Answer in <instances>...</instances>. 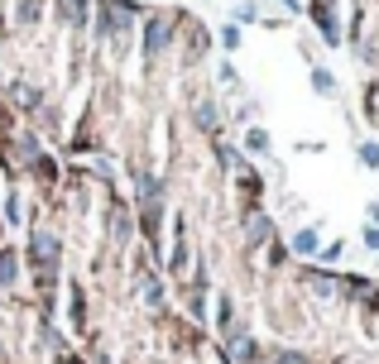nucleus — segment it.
Listing matches in <instances>:
<instances>
[{
	"mask_svg": "<svg viewBox=\"0 0 379 364\" xmlns=\"http://www.w3.org/2000/svg\"><path fill=\"white\" fill-rule=\"evenodd\" d=\"M29 259H34L39 269H53V264H58V240H53V235H34V240H29Z\"/></svg>",
	"mask_w": 379,
	"mask_h": 364,
	"instance_id": "nucleus-1",
	"label": "nucleus"
},
{
	"mask_svg": "<svg viewBox=\"0 0 379 364\" xmlns=\"http://www.w3.org/2000/svg\"><path fill=\"white\" fill-rule=\"evenodd\" d=\"M168 34H173V24H168V19H149V24H144V43H149V53L168 48Z\"/></svg>",
	"mask_w": 379,
	"mask_h": 364,
	"instance_id": "nucleus-2",
	"label": "nucleus"
},
{
	"mask_svg": "<svg viewBox=\"0 0 379 364\" xmlns=\"http://www.w3.org/2000/svg\"><path fill=\"white\" fill-rule=\"evenodd\" d=\"M317 235H322L317 225H302V230L293 235V254H317V250H322V240H317Z\"/></svg>",
	"mask_w": 379,
	"mask_h": 364,
	"instance_id": "nucleus-3",
	"label": "nucleus"
},
{
	"mask_svg": "<svg viewBox=\"0 0 379 364\" xmlns=\"http://www.w3.org/2000/svg\"><path fill=\"white\" fill-rule=\"evenodd\" d=\"M312 91H317V96H336V77H331L327 68H317V72H312Z\"/></svg>",
	"mask_w": 379,
	"mask_h": 364,
	"instance_id": "nucleus-4",
	"label": "nucleus"
},
{
	"mask_svg": "<svg viewBox=\"0 0 379 364\" xmlns=\"http://www.w3.org/2000/svg\"><path fill=\"white\" fill-rule=\"evenodd\" d=\"M274 235V221L269 216H250V240H269Z\"/></svg>",
	"mask_w": 379,
	"mask_h": 364,
	"instance_id": "nucleus-5",
	"label": "nucleus"
},
{
	"mask_svg": "<svg viewBox=\"0 0 379 364\" xmlns=\"http://www.w3.org/2000/svg\"><path fill=\"white\" fill-rule=\"evenodd\" d=\"M245 149H255V154L264 149V154H269V134H264V130H250V134H245Z\"/></svg>",
	"mask_w": 379,
	"mask_h": 364,
	"instance_id": "nucleus-6",
	"label": "nucleus"
},
{
	"mask_svg": "<svg viewBox=\"0 0 379 364\" xmlns=\"http://www.w3.org/2000/svg\"><path fill=\"white\" fill-rule=\"evenodd\" d=\"M0 283H14V254L0 250Z\"/></svg>",
	"mask_w": 379,
	"mask_h": 364,
	"instance_id": "nucleus-7",
	"label": "nucleus"
},
{
	"mask_svg": "<svg viewBox=\"0 0 379 364\" xmlns=\"http://www.w3.org/2000/svg\"><path fill=\"white\" fill-rule=\"evenodd\" d=\"M221 43H226V53L240 48V29H235V24H221Z\"/></svg>",
	"mask_w": 379,
	"mask_h": 364,
	"instance_id": "nucleus-8",
	"label": "nucleus"
},
{
	"mask_svg": "<svg viewBox=\"0 0 379 364\" xmlns=\"http://www.w3.org/2000/svg\"><path fill=\"white\" fill-rule=\"evenodd\" d=\"M360 163L365 168H379V144H360Z\"/></svg>",
	"mask_w": 379,
	"mask_h": 364,
	"instance_id": "nucleus-9",
	"label": "nucleus"
},
{
	"mask_svg": "<svg viewBox=\"0 0 379 364\" xmlns=\"http://www.w3.org/2000/svg\"><path fill=\"white\" fill-rule=\"evenodd\" d=\"M365 250H375L379 254V225H365Z\"/></svg>",
	"mask_w": 379,
	"mask_h": 364,
	"instance_id": "nucleus-10",
	"label": "nucleus"
},
{
	"mask_svg": "<svg viewBox=\"0 0 379 364\" xmlns=\"http://www.w3.org/2000/svg\"><path fill=\"white\" fill-rule=\"evenodd\" d=\"M250 19H255V5H240V10H235V29H240V24H250Z\"/></svg>",
	"mask_w": 379,
	"mask_h": 364,
	"instance_id": "nucleus-11",
	"label": "nucleus"
},
{
	"mask_svg": "<svg viewBox=\"0 0 379 364\" xmlns=\"http://www.w3.org/2000/svg\"><path fill=\"white\" fill-rule=\"evenodd\" d=\"M317 254H322V259H327V264H331V259H341V240H336V245H322V250H317Z\"/></svg>",
	"mask_w": 379,
	"mask_h": 364,
	"instance_id": "nucleus-12",
	"label": "nucleus"
},
{
	"mask_svg": "<svg viewBox=\"0 0 379 364\" xmlns=\"http://www.w3.org/2000/svg\"><path fill=\"white\" fill-rule=\"evenodd\" d=\"M279 364H307V360H302V355H284Z\"/></svg>",
	"mask_w": 379,
	"mask_h": 364,
	"instance_id": "nucleus-13",
	"label": "nucleus"
},
{
	"mask_svg": "<svg viewBox=\"0 0 379 364\" xmlns=\"http://www.w3.org/2000/svg\"><path fill=\"white\" fill-rule=\"evenodd\" d=\"M375 225H379V201H375Z\"/></svg>",
	"mask_w": 379,
	"mask_h": 364,
	"instance_id": "nucleus-14",
	"label": "nucleus"
}]
</instances>
